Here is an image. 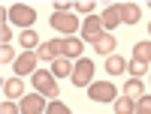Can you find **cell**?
<instances>
[{"instance_id": "25", "label": "cell", "mask_w": 151, "mask_h": 114, "mask_svg": "<svg viewBox=\"0 0 151 114\" xmlns=\"http://www.w3.org/2000/svg\"><path fill=\"white\" fill-rule=\"evenodd\" d=\"M9 39H12V27L6 24V18H3V27H0V42H3V45H9Z\"/></svg>"}, {"instance_id": "20", "label": "cell", "mask_w": 151, "mask_h": 114, "mask_svg": "<svg viewBox=\"0 0 151 114\" xmlns=\"http://www.w3.org/2000/svg\"><path fill=\"white\" fill-rule=\"evenodd\" d=\"M142 90H145V87H142V78H130V81H127V87H124V93L133 96V99H139V96H142Z\"/></svg>"}, {"instance_id": "7", "label": "cell", "mask_w": 151, "mask_h": 114, "mask_svg": "<svg viewBox=\"0 0 151 114\" xmlns=\"http://www.w3.org/2000/svg\"><path fill=\"white\" fill-rule=\"evenodd\" d=\"M18 108H21V114H45L48 105H45V96L42 93H27V96L21 99Z\"/></svg>"}, {"instance_id": "23", "label": "cell", "mask_w": 151, "mask_h": 114, "mask_svg": "<svg viewBox=\"0 0 151 114\" xmlns=\"http://www.w3.org/2000/svg\"><path fill=\"white\" fill-rule=\"evenodd\" d=\"M136 114H151V96H139L136 99Z\"/></svg>"}, {"instance_id": "19", "label": "cell", "mask_w": 151, "mask_h": 114, "mask_svg": "<svg viewBox=\"0 0 151 114\" xmlns=\"http://www.w3.org/2000/svg\"><path fill=\"white\" fill-rule=\"evenodd\" d=\"M18 42H21L24 48H27V51H33V48H40V45H42V42H40V36H36L33 30H24V33H21V39H18Z\"/></svg>"}, {"instance_id": "5", "label": "cell", "mask_w": 151, "mask_h": 114, "mask_svg": "<svg viewBox=\"0 0 151 114\" xmlns=\"http://www.w3.org/2000/svg\"><path fill=\"white\" fill-rule=\"evenodd\" d=\"M88 96H91L94 102H115V99H118L115 84H109V81H94L91 90H88Z\"/></svg>"}, {"instance_id": "11", "label": "cell", "mask_w": 151, "mask_h": 114, "mask_svg": "<svg viewBox=\"0 0 151 114\" xmlns=\"http://www.w3.org/2000/svg\"><path fill=\"white\" fill-rule=\"evenodd\" d=\"M118 12H121V24H127V27H133L139 21V6L136 3H118Z\"/></svg>"}, {"instance_id": "6", "label": "cell", "mask_w": 151, "mask_h": 114, "mask_svg": "<svg viewBox=\"0 0 151 114\" xmlns=\"http://www.w3.org/2000/svg\"><path fill=\"white\" fill-rule=\"evenodd\" d=\"M103 36V18L100 15H88L82 21V42H97Z\"/></svg>"}, {"instance_id": "18", "label": "cell", "mask_w": 151, "mask_h": 114, "mask_svg": "<svg viewBox=\"0 0 151 114\" xmlns=\"http://www.w3.org/2000/svg\"><path fill=\"white\" fill-rule=\"evenodd\" d=\"M133 60H142L148 66V63H151V42H136L133 45Z\"/></svg>"}, {"instance_id": "4", "label": "cell", "mask_w": 151, "mask_h": 114, "mask_svg": "<svg viewBox=\"0 0 151 114\" xmlns=\"http://www.w3.org/2000/svg\"><path fill=\"white\" fill-rule=\"evenodd\" d=\"M52 30L70 36V33L79 30V18H76L73 12H52Z\"/></svg>"}, {"instance_id": "16", "label": "cell", "mask_w": 151, "mask_h": 114, "mask_svg": "<svg viewBox=\"0 0 151 114\" xmlns=\"http://www.w3.org/2000/svg\"><path fill=\"white\" fill-rule=\"evenodd\" d=\"M115 114H136V99L133 96H118L115 99Z\"/></svg>"}, {"instance_id": "8", "label": "cell", "mask_w": 151, "mask_h": 114, "mask_svg": "<svg viewBox=\"0 0 151 114\" xmlns=\"http://www.w3.org/2000/svg\"><path fill=\"white\" fill-rule=\"evenodd\" d=\"M36 63H40V54H36V51H24V54H18V60H15V72H18V78H21V75L36 72Z\"/></svg>"}, {"instance_id": "15", "label": "cell", "mask_w": 151, "mask_h": 114, "mask_svg": "<svg viewBox=\"0 0 151 114\" xmlns=\"http://www.w3.org/2000/svg\"><path fill=\"white\" fill-rule=\"evenodd\" d=\"M3 93H6V99H24V84H21V78H9V81L3 84Z\"/></svg>"}, {"instance_id": "28", "label": "cell", "mask_w": 151, "mask_h": 114, "mask_svg": "<svg viewBox=\"0 0 151 114\" xmlns=\"http://www.w3.org/2000/svg\"><path fill=\"white\" fill-rule=\"evenodd\" d=\"M148 36H151V24H148Z\"/></svg>"}, {"instance_id": "26", "label": "cell", "mask_w": 151, "mask_h": 114, "mask_svg": "<svg viewBox=\"0 0 151 114\" xmlns=\"http://www.w3.org/2000/svg\"><path fill=\"white\" fill-rule=\"evenodd\" d=\"M0 114H21V108H15L12 102H3L0 105Z\"/></svg>"}, {"instance_id": "17", "label": "cell", "mask_w": 151, "mask_h": 114, "mask_svg": "<svg viewBox=\"0 0 151 114\" xmlns=\"http://www.w3.org/2000/svg\"><path fill=\"white\" fill-rule=\"evenodd\" d=\"M124 69H127V60H124V57H118V54L106 57V72L109 75H121Z\"/></svg>"}, {"instance_id": "10", "label": "cell", "mask_w": 151, "mask_h": 114, "mask_svg": "<svg viewBox=\"0 0 151 114\" xmlns=\"http://www.w3.org/2000/svg\"><path fill=\"white\" fill-rule=\"evenodd\" d=\"M82 48H85V42H79L76 36H64V39H60V51H64V57H70V60H79Z\"/></svg>"}, {"instance_id": "13", "label": "cell", "mask_w": 151, "mask_h": 114, "mask_svg": "<svg viewBox=\"0 0 151 114\" xmlns=\"http://www.w3.org/2000/svg\"><path fill=\"white\" fill-rule=\"evenodd\" d=\"M115 36H112V33H103V36H100V39L94 42V48H97V54H106V57H112V54H115Z\"/></svg>"}, {"instance_id": "24", "label": "cell", "mask_w": 151, "mask_h": 114, "mask_svg": "<svg viewBox=\"0 0 151 114\" xmlns=\"http://www.w3.org/2000/svg\"><path fill=\"white\" fill-rule=\"evenodd\" d=\"M0 60H3V66H6V63H15L18 57H15V51H12V45H3V48H0Z\"/></svg>"}, {"instance_id": "1", "label": "cell", "mask_w": 151, "mask_h": 114, "mask_svg": "<svg viewBox=\"0 0 151 114\" xmlns=\"http://www.w3.org/2000/svg\"><path fill=\"white\" fill-rule=\"evenodd\" d=\"M33 90L42 93L45 99H58V93H60V90H58V78H55L48 69H36V72H33Z\"/></svg>"}, {"instance_id": "22", "label": "cell", "mask_w": 151, "mask_h": 114, "mask_svg": "<svg viewBox=\"0 0 151 114\" xmlns=\"http://www.w3.org/2000/svg\"><path fill=\"white\" fill-rule=\"evenodd\" d=\"M45 114H73V111L60 102V99H52V102H48V108H45Z\"/></svg>"}, {"instance_id": "27", "label": "cell", "mask_w": 151, "mask_h": 114, "mask_svg": "<svg viewBox=\"0 0 151 114\" xmlns=\"http://www.w3.org/2000/svg\"><path fill=\"white\" fill-rule=\"evenodd\" d=\"M79 12H94V0H82V3H76Z\"/></svg>"}, {"instance_id": "12", "label": "cell", "mask_w": 151, "mask_h": 114, "mask_svg": "<svg viewBox=\"0 0 151 114\" xmlns=\"http://www.w3.org/2000/svg\"><path fill=\"white\" fill-rule=\"evenodd\" d=\"M73 66H76V63H73L70 57H58V60L52 63V75H55V78H70V75H73Z\"/></svg>"}, {"instance_id": "14", "label": "cell", "mask_w": 151, "mask_h": 114, "mask_svg": "<svg viewBox=\"0 0 151 114\" xmlns=\"http://www.w3.org/2000/svg\"><path fill=\"white\" fill-rule=\"evenodd\" d=\"M100 18H103V27H106V30L118 27V24H121V12H118V3H115V6H106Z\"/></svg>"}, {"instance_id": "9", "label": "cell", "mask_w": 151, "mask_h": 114, "mask_svg": "<svg viewBox=\"0 0 151 114\" xmlns=\"http://www.w3.org/2000/svg\"><path fill=\"white\" fill-rule=\"evenodd\" d=\"M36 54H40V60H48V63H55L58 57H64V51H60V39L42 42L40 48H36Z\"/></svg>"}, {"instance_id": "2", "label": "cell", "mask_w": 151, "mask_h": 114, "mask_svg": "<svg viewBox=\"0 0 151 114\" xmlns=\"http://www.w3.org/2000/svg\"><path fill=\"white\" fill-rule=\"evenodd\" d=\"M70 81L76 87H91L94 84V60H88V57H79V63L73 66V75H70Z\"/></svg>"}, {"instance_id": "21", "label": "cell", "mask_w": 151, "mask_h": 114, "mask_svg": "<svg viewBox=\"0 0 151 114\" xmlns=\"http://www.w3.org/2000/svg\"><path fill=\"white\" fill-rule=\"evenodd\" d=\"M127 69H130V75H133V78H142V75L148 72V66H145L142 60H130V63H127Z\"/></svg>"}, {"instance_id": "3", "label": "cell", "mask_w": 151, "mask_h": 114, "mask_svg": "<svg viewBox=\"0 0 151 114\" xmlns=\"http://www.w3.org/2000/svg\"><path fill=\"white\" fill-rule=\"evenodd\" d=\"M9 21H12V24H18V27H27V30H33L36 12H33V6L15 3V6H9Z\"/></svg>"}]
</instances>
